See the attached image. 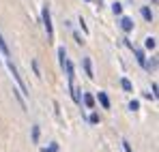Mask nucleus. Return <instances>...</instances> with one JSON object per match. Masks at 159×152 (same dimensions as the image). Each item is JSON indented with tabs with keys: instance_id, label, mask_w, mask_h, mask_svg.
<instances>
[{
	"instance_id": "7ed1b4c3",
	"label": "nucleus",
	"mask_w": 159,
	"mask_h": 152,
	"mask_svg": "<svg viewBox=\"0 0 159 152\" xmlns=\"http://www.w3.org/2000/svg\"><path fill=\"white\" fill-rule=\"evenodd\" d=\"M97 101L101 103V107H103V109H110V99H107L106 92H99V94H97Z\"/></svg>"
},
{
	"instance_id": "6e6552de",
	"label": "nucleus",
	"mask_w": 159,
	"mask_h": 152,
	"mask_svg": "<svg viewBox=\"0 0 159 152\" xmlns=\"http://www.w3.org/2000/svg\"><path fill=\"white\" fill-rule=\"evenodd\" d=\"M133 54H135V60H138V62L144 67V64H146V58H144V54H142L140 50H133Z\"/></svg>"
},
{
	"instance_id": "dca6fc26",
	"label": "nucleus",
	"mask_w": 159,
	"mask_h": 152,
	"mask_svg": "<svg viewBox=\"0 0 159 152\" xmlns=\"http://www.w3.org/2000/svg\"><path fill=\"white\" fill-rule=\"evenodd\" d=\"M32 139L39 141V127H32Z\"/></svg>"
},
{
	"instance_id": "f03ea898",
	"label": "nucleus",
	"mask_w": 159,
	"mask_h": 152,
	"mask_svg": "<svg viewBox=\"0 0 159 152\" xmlns=\"http://www.w3.org/2000/svg\"><path fill=\"white\" fill-rule=\"evenodd\" d=\"M120 28H123L125 32H131V30H133V20H129V17H123V20H120Z\"/></svg>"
},
{
	"instance_id": "1a4fd4ad",
	"label": "nucleus",
	"mask_w": 159,
	"mask_h": 152,
	"mask_svg": "<svg viewBox=\"0 0 159 152\" xmlns=\"http://www.w3.org/2000/svg\"><path fill=\"white\" fill-rule=\"evenodd\" d=\"M155 45H157V43H155V37H148V39L144 41V47H146V50H155Z\"/></svg>"
},
{
	"instance_id": "0eeeda50",
	"label": "nucleus",
	"mask_w": 159,
	"mask_h": 152,
	"mask_svg": "<svg viewBox=\"0 0 159 152\" xmlns=\"http://www.w3.org/2000/svg\"><path fill=\"white\" fill-rule=\"evenodd\" d=\"M84 69H86V75L90 77V79H93V64H90V60H88V58H84Z\"/></svg>"
},
{
	"instance_id": "9b49d317",
	"label": "nucleus",
	"mask_w": 159,
	"mask_h": 152,
	"mask_svg": "<svg viewBox=\"0 0 159 152\" xmlns=\"http://www.w3.org/2000/svg\"><path fill=\"white\" fill-rule=\"evenodd\" d=\"M58 58H60V64L67 60V50L65 47H58Z\"/></svg>"
},
{
	"instance_id": "39448f33",
	"label": "nucleus",
	"mask_w": 159,
	"mask_h": 152,
	"mask_svg": "<svg viewBox=\"0 0 159 152\" xmlns=\"http://www.w3.org/2000/svg\"><path fill=\"white\" fill-rule=\"evenodd\" d=\"M140 13H142V17H144L146 22H153V13H151V9H148V7H142V9H140Z\"/></svg>"
},
{
	"instance_id": "f3484780",
	"label": "nucleus",
	"mask_w": 159,
	"mask_h": 152,
	"mask_svg": "<svg viewBox=\"0 0 159 152\" xmlns=\"http://www.w3.org/2000/svg\"><path fill=\"white\" fill-rule=\"evenodd\" d=\"M123 148H125V152H133V150H131V146H129V141H127V139H123Z\"/></svg>"
},
{
	"instance_id": "ddd939ff",
	"label": "nucleus",
	"mask_w": 159,
	"mask_h": 152,
	"mask_svg": "<svg viewBox=\"0 0 159 152\" xmlns=\"http://www.w3.org/2000/svg\"><path fill=\"white\" fill-rule=\"evenodd\" d=\"M88 122H90V124H99V116H97V114H90V116H88Z\"/></svg>"
},
{
	"instance_id": "423d86ee",
	"label": "nucleus",
	"mask_w": 159,
	"mask_h": 152,
	"mask_svg": "<svg viewBox=\"0 0 159 152\" xmlns=\"http://www.w3.org/2000/svg\"><path fill=\"white\" fill-rule=\"evenodd\" d=\"M0 51H2V56L4 58H9L11 54H9V47H7V43H4V39H2V32H0Z\"/></svg>"
},
{
	"instance_id": "f8f14e48",
	"label": "nucleus",
	"mask_w": 159,
	"mask_h": 152,
	"mask_svg": "<svg viewBox=\"0 0 159 152\" xmlns=\"http://www.w3.org/2000/svg\"><path fill=\"white\" fill-rule=\"evenodd\" d=\"M112 11H114V15H120V13H123V4L114 2V4H112Z\"/></svg>"
},
{
	"instance_id": "2eb2a0df",
	"label": "nucleus",
	"mask_w": 159,
	"mask_h": 152,
	"mask_svg": "<svg viewBox=\"0 0 159 152\" xmlns=\"http://www.w3.org/2000/svg\"><path fill=\"white\" fill-rule=\"evenodd\" d=\"M129 109H131V111H138V109H140V103H138V101H131V103H129Z\"/></svg>"
},
{
	"instance_id": "4468645a",
	"label": "nucleus",
	"mask_w": 159,
	"mask_h": 152,
	"mask_svg": "<svg viewBox=\"0 0 159 152\" xmlns=\"http://www.w3.org/2000/svg\"><path fill=\"white\" fill-rule=\"evenodd\" d=\"M41 152H58V144H52V146H48V148H43Z\"/></svg>"
},
{
	"instance_id": "f257e3e1",
	"label": "nucleus",
	"mask_w": 159,
	"mask_h": 152,
	"mask_svg": "<svg viewBox=\"0 0 159 152\" xmlns=\"http://www.w3.org/2000/svg\"><path fill=\"white\" fill-rule=\"evenodd\" d=\"M43 26H45V32H48V39H54V26H52V15H50V9L43 7Z\"/></svg>"
},
{
	"instance_id": "20e7f679",
	"label": "nucleus",
	"mask_w": 159,
	"mask_h": 152,
	"mask_svg": "<svg viewBox=\"0 0 159 152\" xmlns=\"http://www.w3.org/2000/svg\"><path fill=\"white\" fill-rule=\"evenodd\" d=\"M120 86H123L125 92H133V84L127 79V77H120Z\"/></svg>"
},
{
	"instance_id": "9d476101",
	"label": "nucleus",
	"mask_w": 159,
	"mask_h": 152,
	"mask_svg": "<svg viewBox=\"0 0 159 152\" xmlns=\"http://www.w3.org/2000/svg\"><path fill=\"white\" fill-rule=\"evenodd\" d=\"M84 103H86V107H88V109H93V107H95V99H93L90 94H84Z\"/></svg>"
}]
</instances>
